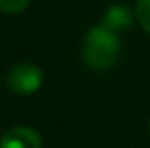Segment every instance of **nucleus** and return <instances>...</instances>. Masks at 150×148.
<instances>
[{
    "label": "nucleus",
    "instance_id": "nucleus-4",
    "mask_svg": "<svg viewBox=\"0 0 150 148\" xmlns=\"http://www.w3.org/2000/svg\"><path fill=\"white\" fill-rule=\"evenodd\" d=\"M131 23H133L131 10H129L127 6L116 4V6H110L108 10L105 11L101 25L105 27V29L112 30V32H124V30H127L129 27H131Z\"/></svg>",
    "mask_w": 150,
    "mask_h": 148
},
{
    "label": "nucleus",
    "instance_id": "nucleus-5",
    "mask_svg": "<svg viewBox=\"0 0 150 148\" xmlns=\"http://www.w3.org/2000/svg\"><path fill=\"white\" fill-rule=\"evenodd\" d=\"M135 15L139 19V23L143 25V29L150 32V0H137Z\"/></svg>",
    "mask_w": 150,
    "mask_h": 148
},
{
    "label": "nucleus",
    "instance_id": "nucleus-3",
    "mask_svg": "<svg viewBox=\"0 0 150 148\" xmlns=\"http://www.w3.org/2000/svg\"><path fill=\"white\" fill-rule=\"evenodd\" d=\"M40 135L30 127H13L0 139V148H40Z\"/></svg>",
    "mask_w": 150,
    "mask_h": 148
},
{
    "label": "nucleus",
    "instance_id": "nucleus-1",
    "mask_svg": "<svg viewBox=\"0 0 150 148\" xmlns=\"http://www.w3.org/2000/svg\"><path fill=\"white\" fill-rule=\"evenodd\" d=\"M120 38L116 32L105 29V27H95L91 29L84 38V61L93 70H106L110 68L120 57Z\"/></svg>",
    "mask_w": 150,
    "mask_h": 148
},
{
    "label": "nucleus",
    "instance_id": "nucleus-6",
    "mask_svg": "<svg viewBox=\"0 0 150 148\" xmlns=\"http://www.w3.org/2000/svg\"><path fill=\"white\" fill-rule=\"evenodd\" d=\"M29 6V0H0V11L4 13H21Z\"/></svg>",
    "mask_w": 150,
    "mask_h": 148
},
{
    "label": "nucleus",
    "instance_id": "nucleus-2",
    "mask_svg": "<svg viewBox=\"0 0 150 148\" xmlns=\"http://www.w3.org/2000/svg\"><path fill=\"white\" fill-rule=\"evenodd\" d=\"M42 80H44L42 70L36 65H30V63L15 65L8 72V87L15 93H21V95L36 91L42 85Z\"/></svg>",
    "mask_w": 150,
    "mask_h": 148
}]
</instances>
